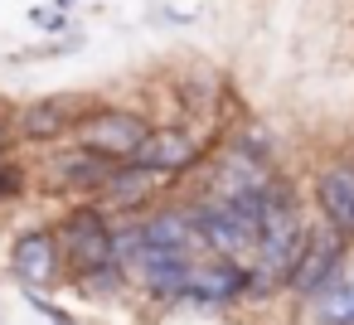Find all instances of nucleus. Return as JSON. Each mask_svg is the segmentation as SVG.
Instances as JSON below:
<instances>
[{"label":"nucleus","mask_w":354,"mask_h":325,"mask_svg":"<svg viewBox=\"0 0 354 325\" xmlns=\"http://www.w3.org/2000/svg\"><path fill=\"white\" fill-rule=\"evenodd\" d=\"M301 248H306V228H301V214H296V199L286 185H272L257 204V267H252V286H281L291 281L296 262H301Z\"/></svg>","instance_id":"obj_1"},{"label":"nucleus","mask_w":354,"mask_h":325,"mask_svg":"<svg viewBox=\"0 0 354 325\" xmlns=\"http://www.w3.org/2000/svg\"><path fill=\"white\" fill-rule=\"evenodd\" d=\"M151 136V122L136 117V112H122V107H102V112H88L78 127H73V141L78 151L97 156V160H112V165H131L141 156Z\"/></svg>","instance_id":"obj_2"},{"label":"nucleus","mask_w":354,"mask_h":325,"mask_svg":"<svg viewBox=\"0 0 354 325\" xmlns=\"http://www.w3.org/2000/svg\"><path fill=\"white\" fill-rule=\"evenodd\" d=\"M257 204H223V199L194 204L189 219H194L199 243L214 248V257H223V262L252 257V248H257Z\"/></svg>","instance_id":"obj_3"},{"label":"nucleus","mask_w":354,"mask_h":325,"mask_svg":"<svg viewBox=\"0 0 354 325\" xmlns=\"http://www.w3.org/2000/svg\"><path fill=\"white\" fill-rule=\"evenodd\" d=\"M59 252H64V267H73L78 272V281L83 277H93V272H102V267H117V233H112V223L102 219V209H73L64 223H59Z\"/></svg>","instance_id":"obj_4"},{"label":"nucleus","mask_w":354,"mask_h":325,"mask_svg":"<svg viewBox=\"0 0 354 325\" xmlns=\"http://www.w3.org/2000/svg\"><path fill=\"white\" fill-rule=\"evenodd\" d=\"M339 257H344V233L335 228H320V233H306V248H301V262L291 272V291L296 296H325L335 286V272H339Z\"/></svg>","instance_id":"obj_5"},{"label":"nucleus","mask_w":354,"mask_h":325,"mask_svg":"<svg viewBox=\"0 0 354 325\" xmlns=\"http://www.w3.org/2000/svg\"><path fill=\"white\" fill-rule=\"evenodd\" d=\"M59 267H64V252H59V238H54L49 228L25 233V238L15 243V252H10V272L30 286V296L44 291V286H54Z\"/></svg>","instance_id":"obj_6"},{"label":"nucleus","mask_w":354,"mask_h":325,"mask_svg":"<svg viewBox=\"0 0 354 325\" xmlns=\"http://www.w3.org/2000/svg\"><path fill=\"white\" fill-rule=\"evenodd\" d=\"M78 122H83L78 98H39V102L20 107L15 136H20V141H59V136H68Z\"/></svg>","instance_id":"obj_7"},{"label":"nucleus","mask_w":354,"mask_h":325,"mask_svg":"<svg viewBox=\"0 0 354 325\" xmlns=\"http://www.w3.org/2000/svg\"><path fill=\"white\" fill-rule=\"evenodd\" d=\"M199 156H204V141L189 136V131H180V127H170V131H151L146 146H141V156L131 165H141L146 175H180Z\"/></svg>","instance_id":"obj_8"},{"label":"nucleus","mask_w":354,"mask_h":325,"mask_svg":"<svg viewBox=\"0 0 354 325\" xmlns=\"http://www.w3.org/2000/svg\"><path fill=\"white\" fill-rule=\"evenodd\" d=\"M315 199L325 214V228L335 233H354V160H330L315 175Z\"/></svg>","instance_id":"obj_9"},{"label":"nucleus","mask_w":354,"mask_h":325,"mask_svg":"<svg viewBox=\"0 0 354 325\" xmlns=\"http://www.w3.org/2000/svg\"><path fill=\"white\" fill-rule=\"evenodd\" d=\"M248 286H252V272H248L243 262L199 257V262H194V272H189V286H185V296H189V301H209V306H218V301H233V296H243Z\"/></svg>","instance_id":"obj_10"},{"label":"nucleus","mask_w":354,"mask_h":325,"mask_svg":"<svg viewBox=\"0 0 354 325\" xmlns=\"http://www.w3.org/2000/svg\"><path fill=\"white\" fill-rule=\"evenodd\" d=\"M112 170H117L112 160H97L88 151H68V156L54 160V185L73 189V194H102L107 180H112Z\"/></svg>","instance_id":"obj_11"},{"label":"nucleus","mask_w":354,"mask_h":325,"mask_svg":"<svg viewBox=\"0 0 354 325\" xmlns=\"http://www.w3.org/2000/svg\"><path fill=\"white\" fill-rule=\"evenodd\" d=\"M320 325H354V281H335L320 296Z\"/></svg>","instance_id":"obj_12"},{"label":"nucleus","mask_w":354,"mask_h":325,"mask_svg":"<svg viewBox=\"0 0 354 325\" xmlns=\"http://www.w3.org/2000/svg\"><path fill=\"white\" fill-rule=\"evenodd\" d=\"M20 189V175H15V165L10 160H0V199H6V194H15Z\"/></svg>","instance_id":"obj_13"}]
</instances>
